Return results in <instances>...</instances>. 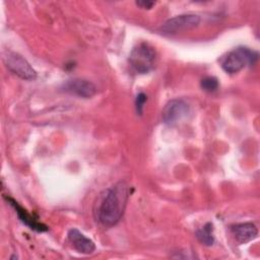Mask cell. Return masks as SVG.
Returning a JSON list of instances; mask_svg holds the SVG:
<instances>
[{"label":"cell","instance_id":"obj_1","mask_svg":"<svg viewBox=\"0 0 260 260\" xmlns=\"http://www.w3.org/2000/svg\"><path fill=\"white\" fill-rule=\"evenodd\" d=\"M129 198V186L118 182L107 190L98 208V219L105 226L115 225L122 217Z\"/></svg>","mask_w":260,"mask_h":260},{"label":"cell","instance_id":"obj_2","mask_svg":"<svg viewBox=\"0 0 260 260\" xmlns=\"http://www.w3.org/2000/svg\"><path fill=\"white\" fill-rule=\"evenodd\" d=\"M258 59V53L247 47H238L221 59V68L230 74L238 73L246 66H252Z\"/></svg>","mask_w":260,"mask_h":260},{"label":"cell","instance_id":"obj_3","mask_svg":"<svg viewBox=\"0 0 260 260\" xmlns=\"http://www.w3.org/2000/svg\"><path fill=\"white\" fill-rule=\"evenodd\" d=\"M156 61L155 50L146 43H140L134 47L129 55V63L132 69L139 73L145 74L150 72Z\"/></svg>","mask_w":260,"mask_h":260},{"label":"cell","instance_id":"obj_4","mask_svg":"<svg viewBox=\"0 0 260 260\" xmlns=\"http://www.w3.org/2000/svg\"><path fill=\"white\" fill-rule=\"evenodd\" d=\"M5 64L12 73L21 79L34 80L37 77L36 70L30 66L27 60L15 52H8L6 54Z\"/></svg>","mask_w":260,"mask_h":260},{"label":"cell","instance_id":"obj_5","mask_svg":"<svg viewBox=\"0 0 260 260\" xmlns=\"http://www.w3.org/2000/svg\"><path fill=\"white\" fill-rule=\"evenodd\" d=\"M190 113L189 105L181 99L170 101L161 112L162 121L168 125H176L185 119Z\"/></svg>","mask_w":260,"mask_h":260},{"label":"cell","instance_id":"obj_6","mask_svg":"<svg viewBox=\"0 0 260 260\" xmlns=\"http://www.w3.org/2000/svg\"><path fill=\"white\" fill-rule=\"evenodd\" d=\"M200 23V17L197 14L185 13L176 15L168 19L160 27V30L165 34H177L185 29H190L197 26Z\"/></svg>","mask_w":260,"mask_h":260},{"label":"cell","instance_id":"obj_7","mask_svg":"<svg viewBox=\"0 0 260 260\" xmlns=\"http://www.w3.org/2000/svg\"><path fill=\"white\" fill-rule=\"evenodd\" d=\"M61 89L67 93L83 99L91 98L96 92L95 85L91 81L83 78L69 79L62 84Z\"/></svg>","mask_w":260,"mask_h":260},{"label":"cell","instance_id":"obj_8","mask_svg":"<svg viewBox=\"0 0 260 260\" xmlns=\"http://www.w3.org/2000/svg\"><path fill=\"white\" fill-rule=\"evenodd\" d=\"M68 240L74 247V249L82 254H91L95 250L94 243L86 238L77 229H71L68 231Z\"/></svg>","mask_w":260,"mask_h":260},{"label":"cell","instance_id":"obj_9","mask_svg":"<svg viewBox=\"0 0 260 260\" xmlns=\"http://www.w3.org/2000/svg\"><path fill=\"white\" fill-rule=\"evenodd\" d=\"M6 200L9 202V204L11 206H13V208L16 211V214L18 216V218L25 224L27 225L30 230L37 231V232H45L48 230L47 225H45L44 223L40 222L34 215H31L30 213L27 212L26 209H24L23 207H21L15 200H13L10 197H6Z\"/></svg>","mask_w":260,"mask_h":260},{"label":"cell","instance_id":"obj_10","mask_svg":"<svg viewBox=\"0 0 260 260\" xmlns=\"http://www.w3.org/2000/svg\"><path fill=\"white\" fill-rule=\"evenodd\" d=\"M231 232L239 244H246L254 240L258 235L257 226L252 222L237 223L232 225Z\"/></svg>","mask_w":260,"mask_h":260},{"label":"cell","instance_id":"obj_11","mask_svg":"<svg viewBox=\"0 0 260 260\" xmlns=\"http://www.w3.org/2000/svg\"><path fill=\"white\" fill-rule=\"evenodd\" d=\"M195 235L198 241L205 246H211L214 243L213 224L211 222L205 223L201 229L196 231Z\"/></svg>","mask_w":260,"mask_h":260},{"label":"cell","instance_id":"obj_12","mask_svg":"<svg viewBox=\"0 0 260 260\" xmlns=\"http://www.w3.org/2000/svg\"><path fill=\"white\" fill-rule=\"evenodd\" d=\"M200 86L204 91L213 92L218 88V80L213 76H206L200 81Z\"/></svg>","mask_w":260,"mask_h":260},{"label":"cell","instance_id":"obj_13","mask_svg":"<svg viewBox=\"0 0 260 260\" xmlns=\"http://www.w3.org/2000/svg\"><path fill=\"white\" fill-rule=\"evenodd\" d=\"M146 100H147V96H146L143 92H140V93L137 94L136 100H135V107H136V112H137V114H139V115L142 114L143 106H144Z\"/></svg>","mask_w":260,"mask_h":260},{"label":"cell","instance_id":"obj_14","mask_svg":"<svg viewBox=\"0 0 260 260\" xmlns=\"http://www.w3.org/2000/svg\"><path fill=\"white\" fill-rule=\"evenodd\" d=\"M155 3L153 1H137L136 2V5L140 6L141 8H144V9H150Z\"/></svg>","mask_w":260,"mask_h":260}]
</instances>
